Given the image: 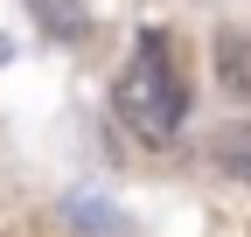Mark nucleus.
Segmentation results:
<instances>
[{
	"label": "nucleus",
	"instance_id": "1",
	"mask_svg": "<svg viewBox=\"0 0 251 237\" xmlns=\"http://www.w3.org/2000/svg\"><path fill=\"white\" fill-rule=\"evenodd\" d=\"M181 105H188V91H181V77H175V63H168V49H161V35H147V42L133 49V63L119 70V84H112L119 126L140 133L147 146H168L175 126H181Z\"/></svg>",
	"mask_w": 251,
	"mask_h": 237
},
{
	"label": "nucleus",
	"instance_id": "2",
	"mask_svg": "<svg viewBox=\"0 0 251 237\" xmlns=\"http://www.w3.org/2000/svg\"><path fill=\"white\" fill-rule=\"evenodd\" d=\"M216 84L230 98H251V28H224L216 35Z\"/></svg>",
	"mask_w": 251,
	"mask_h": 237
},
{
	"label": "nucleus",
	"instance_id": "3",
	"mask_svg": "<svg viewBox=\"0 0 251 237\" xmlns=\"http://www.w3.org/2000/svg\"><path fill=\"white\" fill-rule=\"evenodd\" d=\"M28 14L42 21V35H49V42H84V28H91L84 0H28Z\"/></svg>",
	"mask_w": 251,
	"mask_h": 237
},
{
	"label": "nucleus",
	"instance_id": "4",
	"mask_svg": "<svg viewBox=\"0 0 251 237\" xmlns=\"http://www.w3.org/2000/svg\"><path fill=\"white\" fill-rule=\"evenodd\" d=\"M209 154H216V167L230 174V182H251V118H237V126H224L209 140Z\"/></svg>",
	"mask_w": 251,
	"mask_h": 237
},
{
	"label": "nucleus",
	"instance_id": "5",
	"mask_svg": "<svg viewBox=\"0 0 251 237\" xmlns=\"http://www.w3.org/2000/svg\"><path fill=\"white\" fill-rule=\"evenodd\" d=\"M63 216H70L77 230H126V216L112 210V202H70V210H63Z\"/></svg>",
	"mask_w": 251,
	"mask_h": 237
}]
</instances>
